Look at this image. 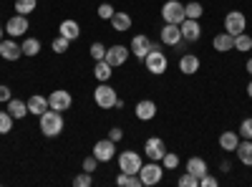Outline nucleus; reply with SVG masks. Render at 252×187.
<instances>
[{
	"mask_svg": "<svg viewBox=\"0 0 252 187\" xmlns=\"http://www.w3.org/2000/svg\"><path fill=\"white\" fill-rule=\"evenodd\" d=\"M10 99H13V91H10V86L3 84V86H0V104H8Z\"/></svg>",
	"mask_w": 252,
	"mask_h": 187,
	"instance_id": "nucleus-43",
	"label": "nucleus"
},
{
	"mask_svg": "<svg viewBox=\"0 0 252 187\" xmlns=\"http://www.w3.org/2000/svg\"><path fill=\"white\" fill-rule=\"evenodd\" d=\"M179 187H199V177H194L192 172H187L179 177Z\"/></svg>",
	"mask_w": 252,
	"mask_h": 187,
	"instance_id": "nucleus-36",
	"label": "nucleus"
},
{
	"mask_svg": "<svg viewBox=\"0 0 252 187\" xmlns=\"http://www.w3.org/2000/svg\"><path fill=\"white\" fill-rule=\"evenodd\" d=\"M245 28H247V18H245V13H240V10H229V13L224 15V31H227L229 36H240V33H245Z\"/></svg>",
	"mask_w": 252,
	"mask_h": 187,
	"instance_id": "nucleus-7",
	"label": "nucleus"
},
{
	"mask_svg": "<svg viewBox=\"0 0 252 187\" xmlns=\"http://www.w3.org/2000/svg\"><path fill=\"white\" fill-rule=\"evenodd\" d=\"M91 56H94L96 61L106 58V46H103V43H98V40H96V43H91Z\"/></svg>",
	"mask_w": 252,
	"mask_h": 187,
	"instance_id": "nucleus-39",
	"label": "nucleus"
},
{
	"mask_svg": "<svg viewBox=\"0 0 252 187\" xmlns=\"http://www.w3.org/2000/svg\"><path fill=\"white\" fill-rule=\"evenodd\" d=\"M0 40H3V26H0Z\"/></svg>",
	"mask_w": 252,
	"mask_h": 187,
	"instance_id": "nucleus-47",
	"label": "nucleus"
},
{
	"mask_svg": "<svg viewBox=\"0 0 252 187\" xmlns=\"http://www.w3.org/2000/svg\"><path fill=\"white\" fill-rule=\"evenodd\" d=\"M212 46H215V51H220V53L232 51V48H235V36H229L227 31H224V33H217L215 40H212Z\"/></svg>",
	"mask_w": 252,
	"mask_h": 187,
	"instance_id": "nucleus-19",
	"label": "nucleus"
},
{
	"mask_svg": "<svg viewBox=\"0 0 252 187\" xmlns=\"http://www.w3.org/2000/svg\"><path fill=\"white\" fill-rule=\"evenodd\" d=\"M166 64H169V61H166V56L161 53V46H159V43H154V46H152V51L146 53V58H144L146 71L154 74V76H159V74H164V71H166Z\"/></svg>",
	"mask_w": 252,
	"mask_h": 187,
	"instance_id": "nucleus-3",
	"label": "nucleus"
},
{
	"mask_svg": "<svg viewBox=\"0 0 252 187\" xmlns=\"http://www.w3.org/2000/svg\"><path fill=\"white\" fill-rule=\"evenodd\" d=\"M141 164H144V162H141V154H139V152L124 150V152L119 154V170L126 172V175H139Z\"/></svg>",
	"mask_w": 252,
	"mask_h": 187,
	"instance_id": "nucleus-4",
	"label": "nucleus"
},
{
	"mask_svg": "<svg viewBox=\"0 0 252 187\" xmlns=\"http://www.w3.org/2000/svg\"><path fill=\"white\" fill-rule=\"evenodd\" d=\"M96 164H98V159L91 154V157H86V159H83V172H94L96 170Z\"/></svg>",
	"mask_w": 252,
	"mask_h": 187,
	"instance_id": "nucleus-42",
	"label": "nucleus"
},
{
	"mask_svg": "<svg viewBox=\"0 0 252 187\" xmlns=\"http://www.w3.org/2000/svg\"><path fill=\"white\" fill-rule=\"evenodd\" d=\"M139 177H141V185L144 187H152V185H159L161 177H164V167H159L157 162H146L141 164V170H139Z\"/></svg>",
	"mask_w": 252,
	"mask_h": 187,
	"instance_id": "nucleus-5",
	"label": "nucleus"
},
{
	"mask_svg": "<svg viewBox=\"0 0 252 187\" xmlns=\"http://www.w3.org/2000/svg\"><path fill=\"white\" fill-rule=\"evenodd\" d=\"M237 144H240V134H235V132H224V134H220V147H222L224 152H235V150H237Z\"/></svg>",
	"mask_w": 252,
	"mask_h": 187,
	"instance_id": "nucleus-25",
	"label": "nucleus"
},
{
	"mask_svg": "<svg viewBox=\"0 0 252 187\" xmlns=\"http://www.w3.org/2000/svg\"><path fill=\"white\" fill-rule=\"evenodd\" d=\"M13 129V116L8 109H0V134H10Z\"/></svg>",
	"mask_w": 252,
	"mask_h": 187,
	"instance_id": "nucleus-31",
	"label": "nucleus"
},
{
	"mask_svg": "<svg viewBox=\"0 0 252 187\" xmlns=\"http://www.w3.org/2000/svg\"><path fill=\"white\" fill-rule=\"evenodd\" d=\"M220 182H217V177H212V175H202L199 177V187H217Z\"/></svg>",
	"mask_w": 252,
	"mask_h": 187,
	"instance_id": "nucleus-41",
	"label": "nucleus"
},
{
	"mask_svg": "<svg viewBox=\"0 0 252 187\" xmlns=\"http://www.w3.org/2000/svg\"><path fill=\"white\" fill-rule=\"evenodd\" d=\"M114 154H116V142H111V139H98V142L94 144V157H96L98 162H109V159H114Z\"/></svg>",
	"mask_w": 252,
	"mask_h": 187,
	"instance_id": "nucleus-10",
	"label": "nucleus"
},
{
	"mask_svg": "<svg viewBox=\"0 0 252 187\" xmlns=\"http://www.w3.org/2000/svg\"><path fill=\"white\" fill-rule=\"evenodd\" d=\"M144 152H146V159H152V162H161V157L166 154V144L161 137H149L144 144Z\"/></svg>",
	"mask_w": 252,
	"mask_h": 187,
	"instance_id": "nucleus-9",
	"label": "nucleus"
},
{
	"mask_svg": "<svg viewBox=\"0 0 252 187\" xmlns=\"http://www.w3.org/2000/svg\"><path fill=\"white\" fill-rule=\"evenodd\" d=\"M58 28H61V36H63V38H68V40H76V38L81 36V26L76 23V20H71V18H68V20H63Z\"/></svg>",
	"mask_w": 252,
	"mask_h": 187,
	"instance_id": "nucleus-23",
	"label": "nucleus"
},
{
	"mask_svg": "<svg viewBox=\"0 0 252 187\" xmlns=\"http://www.w3.org/2000/svg\"><path fill=\"white\" fill-rule=\"evenodd\" d=\"M240 137H242V139H252V116L242 119V124H240Z\"/></svg>",
	"mask_w": 252,
	"mask_h": 187,
	"instance_id": "nucleus-37",
	"label": "nucleus"
},
{
	"mask_svg": "<svg viewBox=\"0 0 252 187\" xmlns=\"http://www.w3.org/2000/svg\"><path fill=\"white\" fill-rule=\"evenodd\" d=\"M121 137H124V129H121V127H114V129H109V139H111V142H119Z\"/></svg>",
	"mask_w": 252,
	"mask_h": 187,
	"instance_id": "nucleus-44",
	"label": "nucleus"
},
{
	"mask_svg": "<svg viewBox=\"0 0 252 187\" xmlns=\"http://www.w3.org/2000/svg\"><path fill=\"white\" fill-rule=\"evenodd\" d=\"M245 69H247V74H250V76H252V58H250V61H247V66H245Z\"/></svg>",
	"mask_w": 252,
	"mask_h": 187,
	"instance_id": "nucleus-45",
	"label": "nucleus"
},
{
	"mask_svg": "<svg viewBox=\"0 0 252 187\" xmlns=\"http://www.w3.org/2000/svg\"><path fill=\"white\" fill-rule=\"evenodd\" d=\"M68 46H71V40H68V38H63V36H58V38L53 40V43H51V48H53L56 53H66V51H68Z\"/></svg>",
	"mask_w": 252,
	"mask_h": 187,
	"instance_id": "nucleus-34",
	"label": "nucleus"
},
{
	"mask_svg": "<svg viewBox=\"0 0 252 187\" xmlns=\"http://www.w3.org/2000/svg\"><path fill=\"white\" fill-rule=\"evenodd\" d=\"M116 185H119V187H144L139 175H126V172H121V175L116 177Z\"/></svg>",
	"mask_w": 252,
	"mask_h": 187,
	"instance_id": "nucleus-28",
	"label": "nucleus"
},
{
	"mask_svg": "<svg viewBox=\"0 0 252 187\" xmlns=\"http://www.w3.org/2000/svg\"><path fill=\"white\" fill-rule=\"evenodd\" d=\"M235 152H237V159L245 164V167H252V139H242Z\"/></svg>",
	"mask_w": 252,
	"mask_h": 187,
	"instance_id": "nucleus-20",
	"label": "nucleus"
},
{
	"mask_svg": "<svg viewBox=\"0 0 252 187\" xmlns=\"http://www.w3.org/2000/svg\"><path fill=\"white\" fill-rule=\"evenodd\" d=\"M31 26H28V15H13L8 23H5V33L10 36V38H18V36H26V31H28Z\"/></svg>",
	"mask_w": 252,
	"mask_h": 187,
	"instance_id": "nucleus-11",
	"label": "nucleus"
},
{
	"mask_svg": "<svg viewBox=\"0 0 252 187\" xmlns=\"http://www.w3.org/2000/svg\"><path fill=\"white\" fill-rule=\"evenodd\" d=\"M126 58H129V48H126V46L116 43V46L106 48V64H111L114 69H116V66H124Z\"/></svg>",
	"mask_w": 252,
	"mask_h": 187,
	"instance_id": "nucleus-15",
	"label": "nucleus"
},
{
	"mask_svg": "<svg viewBox=\"0 0 252 187\" xmlns=\"http://www.w3.org/2000/svg\"><path fill=\"white\" fill-rule=\"evenodd\" d=\"M38 119H40V132H43V137H58L63 132V114L61 112L46 109Z\"/></svg>",
	"mask_w": 252,
	"mask_h": 187,
	"instance_id": "nucleus-1",
	"label": "nucleus"
},
{
	"mask_svg": "<svg viewBox=\"0 0 252 187\" xmlns=\"http://www.w3.org/2000/svg\"><path fill=\"white\" fill-rule=\"evenodd\" d=\"M247 96L252 99V78H250V84H247Z\"/></svg>",
	"mask_w": 252,
	"mask_h": 187,
	"instance_id": "nucleus-46",
	"label": "nucleus"
},
{
	"mask_svg": "<svg viewBox=\"0 0 252 187\" xmlns=\"http://www.w3.org/2000/svg\"><path fill=\"white\" fill-rule=\"evenodd\" d=\"M20 48H23V56H38L40 53V40L38 38H26L23 43H20Z\"/></svg>",
	"mask_w": 252,
	"mask_h": 187,
	"instance_id": "nucleus-29",
	"label": "nucleus"
},
{
	"mask_svg": "<svg viewBox=\"0 0 252 187\" xmlns=\"http://www.w3.org/2000/svg\"><path fill=\"white\" fill-rule=\"evenodd\" d=\"M184 13H187V18H194V20H199V18H202V13H204V8H202V3L192 0V3H187V5H184Z\"/></svg>",
	"mask_w": 252,
	"mask_h": 187,
	"instance_id": "nucleus-32",
	"label": "nucleus"
},
{
	"mask_svg": "<svg viewBox=\"0 0 252 187\" xmlns=\"http://www.w3.org/2000/svg\"><path fill=\"white\" fill-rule=\"evenodd\" d=\"M48 107L51 109H56V112H68L71 107H73V96H71V91H66V89H56V91H51V96H48Z\"/></svg>",
	"mask_w": 252,
	"mask_h": 187,
	"instance_id": "nucleus-8",
	"label": "nucleus"
},
{
	"mask_svg": "<svg viewBox=\"0 0 252 187\" xmlns=\"http://www.w3.org/2000/svg\"><path fill=\"white\" fill-rule=\"evenodd\" d=\"M38 5V0H15V13L20 15H31Z\"/></svg>",
	"mask_w": 252,
	"mask_h": 187,
	"instance_id": "nucleus-30",
	"label": "nucleus"
},
{
	"mask_svg": "<svg viewBox=\"0 0 252 187\" xmlns=\"http://www.w3.org/2000/svg\"><path fill=\"white\" fill-rule=\"evenodd\" d=\"M152 46H154V43L149 40V36L139 33V36H134V38H131V46H129V51H131L136 58H141V61H144V58H146V53L152 51Z\"/></svg>",
	"mask_w": 252,
	"mask_h": 187,
	"instance_id": "nucleus-13",
	"label": "nucleus"
},
{
	"mask_svg": "<svg viewBox=\"0 0 252 187\" xmlns=\"http://www.w3.org/2000/svg\"><path fill=\"white\" fill-rule=\"evenodd\" d=\"M114 13H116V10H114V5H109V3H101V5H98V18H101V20H111Z\"/></svg>",
	"mask_w": 252,
	"mask_h": 187,
	"instance_id": "nucleus-38",
	"label": "nucleus"
},
{
	"mask_svg": "<svg viewBox=\"0 0 252 187\" xmlns=\"http://www.w3.org/2000/svg\"><path fill=\"white\" fill-rule=\"evenodd\" d=\"M0 56H3L5 61H18L20 56H23V48H20L13 38H5V40H0Z\"/></svg>",
	"mask_w": 252,
	"mask_h": 187,
	"instance_id": "nucleus-16",
	"label": "nucleus"
},
{
	"mask_svg": "<svg viewBox=\"0 0 252 187\" xmlns=\"http://www.w3.org/2000/svg\"><path fill=\"white\" fill-rule=\"evenodd\" d=\"M161 18H164V23H177L179 26L187 18L184 3H179V0H166V3L161 5Z\"/></svg>",
	"mask_w": 252,
	"mask_h": 187,
	"instance_id": "nucleus-6",
	"label": "nucleus"
},
{
	"mask_svg": "<svg viewBox=\"0 0 252 187\" xmlns=\"http://www.w3.org/2000/svg\"><path fill=\"white\" fill-rule=\"evenodd\" d=\"M136 119H141V121H149V119H154L157 116V104L152 101V99H144V101H139L136 104Z\"/></svg>",
	"mask_w": 252,
	"mask_h": 187,
	"instance_id": "nucleus-17",
	"label": "nucleus"
},
{
	"mask_svg": "<svg viewBox=\"0 0 252 187\" xmlns=\"http://www.w3.org/2000/svg\"><path fill=\"white\" fill-rule=\"evenodd\" d=\"M187 172H192L194 177H202V175H207V162L202 159V157H192L187 162Z\"/></svg>",
	"mask_w": 252,
	"mask_h": 187,
	"instance_id": "nucleus-27",
	"label": "nucleus"
},
{
	"mask_svg": "<svg viewBox=\"0 0 252 187\" xmlns=\"http://www.w3.org/2000/svg\"><path fill=\"white\" fill-rule=\"evenodd\" d=\"M116 89L109 86V81H98V86L94 89V101H96V107L98 109H114V104H116Z\"/></svg>",
	"mask_w": 252,
	"mask_h": 187,
	"instance_id": "nucleus-2",
	"label": "nucleus"
},
{
	"mask_svg": "<svg viewBox=\"0 0 252 187\" xmlns=\"http://www.w3.org/2000/svg\"><path fill=\"white\" fill-rule=\"evenodd\" d=\"M111 26H114V31H119V33L129 31V28H131V15L124 13V10H116L114 18H111Z\"/></svg>",
	"mask_w": 252,
	"mask_h": 187,
	"instance_id": "nucleus-22",
	"label": "nucleus"
},
{
	"mask_svg": "<svg viewBox=\"0 0 252 187\" xmlns=\"http://www.w3.org/2000/svg\"><path fill=\"white\" fill-rule=\"evenodd\" d=\"M179 71H182L184 76H192V74H197V71H199V58H197L194 53H187V56H182V58H179Z\"/></svg>",
	"mask_w": 252,
	"mask_h": 187,
	"instance_id": "nucleus-18",
	"label": "nucleus"
},
{
	"mask_svg": "<svg viewBox=\"0 0 252 187\" xmlns=\"http://www.w3.org/2000/svg\"><path fill=\"white\" fill-rule=\"evenodd\" d=\"M5 109L10 112L13 119H23V116L28 114V104H26V101H20V99H10V101L5 104Z\"/></svg>",
	"mask_w": 252,
	"mask_h": 187,
	"instance_id": "nucleus-24",
	"label": "nucleus"
},
{
	"mask_svg": "<svg viewBox=\"0 0 252 187\" xmlns=\"http://www.w3.org/2000/svg\"><path fill=\"white\" fill-rule=\"evenodd\" d=\"M179 28H182V38L189 40V43L199 40V36H202V26H199V20H194V18H184L179 23Z\"/></svg>",
	"mask_w": 252,
	"mask_h": 187,
	"instance_id": "nucleus-12",
	"label": "nucleus"
},
{
	"mask_svg": "<svg viewBox=\"0 0 252 187\" xmlns=\"http://www.w3.org/2000/svg\"><path fill=\"white\" fill-rule=\"evenodd\" d=\"M235 48H237V51H242V53L252 51V38H250L247 33H240V36H235Z\"/></svg>",
	"mask_w": 252,
	"mask_h": 187,
	"instance_id": "nucleus-33",
	"label": "nucleus"
},
{
	"mask_svg": "<svg viewBox=\"0 0 252 187\" xmlns=\"http://www.w3.org/2000/svg\"><path fill=\"white\" fill-rule=\"evenodd\" d=\"M161 162H164V170H174L177 164H179V154H174V152H166V154L161 157Z\"/></svg>",
	"mask_w": 252,
	"mask_h": 187,
	"instance_id": "nucleus-35",
	"label": "nucleus"
},
{
	"mask_svg": "<svg viewBox=\"0 0 252 187\" xmlns=\"http://www.w3.org/2000/svg\"><path fill=\"white\" fill-rule=\"evenodd\" d=\"M182 28L177 26V23H164V28H161V43H166V46H179L182 43Z\"/></svg>",
	"mask_w": 252,
	"mask_h": 187,
	"instance_id": "nucleus-14",
	"label": "nucleus"
},
{
	"mask_svg": "<svg viewBox=\"0 0 252 187\" xmlns=\"http://www.w3.org/2000/svg\"><path fill=\"white\" fill-rule=\"evenodd\" d=\"M73 185H76V187H91V185H94V180H91V172H81V175L73 180Z\"/></svg>",
	"mask_w": 252,
	"mask_h": 187,
	"instance_id": "nucleus-40",
	"label": "nucleus"
},
{
	"mask_svg": "<svg viewBox=\"0 0 252 187\" xmlns=\"http://www.w3.org/2000/svg\"><path fill=\"white\" fill-rule=\"evenodd\" d=\"M111 74H114V66H111V64H106V58L96 61V66H94V76H96L98 81H109V78H111Z\"/></svg>",
	"mask_w": 252,
	"mask_h": 187,
	"instance_id": "nucleus-26",
	"label": "nucleus"
},
{
	"mask_svg": "<svg viewBox=\"0 0 252 187\" xmlns=\"http://www.w3.org/2000/svg\"><path fill=\"white\" fill-rule=\"evenodd\" d=\"M46 109H51L48 107V99L46 96H40V94H33L31 99H28V112L31 114H35V116H40Z\"/></svg>",
	"mask_w": 252,
	"mask_h": 187,
	"instance_id": "nucleus-21",
	"label": "nucleus"
}]
</instances>
